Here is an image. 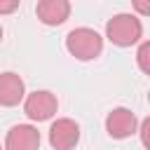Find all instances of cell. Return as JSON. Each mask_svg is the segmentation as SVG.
<instances>
[{
    "label": "cell",
    "mask_w": 150,
    "mask_h": 150,
    "mask_svg": "<svg viewBox=\"0 0 150 150\" xmlns=\"http://www.w3.org/2000/svg\"><path fill=\"white\" fill-rule=\"evenodd\" d=\"M66 49L80 61H91L103 52V38L94 28H75L66 38Z\"/></svg>",
    "instance_id": "obj_1"
},
{
    "label": "cell",
    "mask_w": 150,
    "mask_h": 150,
    "mask_svg": "<svg viewBox=\"0 0 150 150\" xmlns=\"http://www.w3.org/2000/svg\"><path fill=\"white\" fill-rule=\"evenodd\" d=\"M105 35L117 47H131L141 40L143 26L134 14H115L105 26Z\"/></svg>",
    "instance_id": "obj_2"
},
{
    "label": "cell",
    "mask_w": 150,
    "mask_h": 150,
    "mask_svg": "<svg viewBox=\"0 0 150 150\" xmlns=\"http://www.w3.org/2000/svg\"><path fill=\"white\" fill-rule=\"evenodd\" d=\"M56 108H59V101H56V96H54L52 91H47V89L33 91V94H28L26 101H23V112H26L33 122H45V120H49V117L56 112Z\"/></svg>",
    "instance_id": "obj_3"
},
{
    "label": "cell",
    "mask_w": 150,
    "mask_h": 150,
    "mask_svg": "<svg viewBox=\"0 0 150 150\" xmlns=\"http://www.w3.org/2000/svg\"><path fill=\"white\" fill-rule=\"evenodd\" d=\"M80 141V127L70 117H59L49 127V145L54 150H73Z\"/></svg>",
    "instance_id": "obj_4"
},
{
    "label": "cell",
    "mask_w": 150,
    "mask_h": 150,
    "mask_svg": "<svg viewBox=\"0 0 150 150\" xmlns=\"http://www.w3.org/2000/svg\"><path fill=\"white\" fill-rule=\"evenodd\" d=\"M136 115L129 108H115L105 117V131L112 138H129L131 134H136Z\"/></svg>",
    "instance_id": "obj_5"
},
{
    "label": "cell",
    "mask_w": 150,
    "mask_h": 150,
    "mask_svg": "<svg viewBox=\"0 0 150 150\" xmlns=\"http://www.w3.org/2000/svg\"><path fill=\"white\" fill-rule=\"evenodd\" d=\"M40 148V131L30 124H16L7 131L5 150H38Z\"/></svg>",
    "instance_id": "obj_6"
},
{
    "label": "cell",
    "mask_w": 150,
    "mask_h": 150,
    "mask_svg": "<svg viewBox=\"0 0 150 150\" xmlns=\"http://www.w3.org/2000/svg\"><path fill=\"white\" fill-rule=\"evenodd\" d=\"M35 14L45 26H59L68 19L70 2L68 0H40L35 5Z\"/></svg>",
    "instance_id": "obj_7"
},
{
    "label": "cell",
    "mask_w": 150,
    "mask_h": 150,
    "mask_svg": "<svg viewBox=\"0 0 150 150\" xmlns=\"http://www.w3.org/2000/svg\"><path fill=\"white\" fill-rule=\"evenodd\" d=\"M26 96V87H23V80L7 70L0 75V105L5 108H12V105H19V101Z\"/></svg>",
    "instance_id": "obj_8"
},
{
    "label": "cell",
    "mask_w": 150,
    "mask_h": 150,
    "mask_svg": "<svg viewBox=\"0 0 150 150\" xmlns=\"http://www.w3.org/2000/svg\"><path fill=\"white\" fill-rule=\"evenodd\" d=\"M148 54H150V42H143L141 47H138V66H141V70L143 73H148L150 70V66H148Z\"/></svg>",
    "instance_id": "obj_9"
},
{
    "label": "cell",
    "mask_w": 150,
    "mask_h": 150,
    "mask_svg": "<svg viewBox=\"0 0 150 150\" xmlns=\"http://www.w3.org/2000/svg\"><path fill=\"white\" fill-rule=\"evenodd\" d=\"M19 7V0H9V2H2L0 0V14H9V12H14Z\"/></svg>",
    "instance_id": "obj_10"
},
{
    "label": "cell",
    "mask_w": 150,
    "mask_h": 150,
    "mask_svg": "<svg viewBox=\"0 0 150 150\" xmlns=\"http://www.w3.org/2000/svg\"><path fill=\"white\" fill-rule=\"evenodd\" d=\"M148 131H150V120L145 117V120L141 122V138H143V145H145V148L150 145V143H148Z\"/></svg>",
    "instance_id": "obj_11"
},
{
    "label": "cell",
    "mask_w": 150,
    "mask_h": 150,
    "mask_svg": "<svg viewBox=\"0 0 150 150\" xmlns=\"http://www.w3.org/2000/svg\"><path fill=\"white\" fill-rule=\"evenodd\" d=\"M136 9H138V12H143V14H145V12H148V5H136Z\"/></svg>",
    "instance_id": "obj_12"
},
{
    "label": "cell",
    "mask_w": 150,
    "mask_h": 150,
    "mask_svg": "<svg viewBox=\"0 0 150 150\" xmlns=\"http://www.w3.org/2000/svg\"><path fill=\"white\" fill-rule=\"evenodd\" d=\"M0 40H2V26H0Z\"/></svg>",
    "instance_id": "obj_13"
},
{
    "label": "cell",
    "mask_w": 150,
    "mask_h": 150,
    "mask_svg": "<svg viewBox=\"0 0 150 150\" xmlns=\"http://www.w3.org/2000/svg\"><path fill=\"white\" fill-rule=\"evenodd\" d=\"M0 150H5V148H2V145H0Z\"/></svg>",
    "instance_id": "obj_14"
}]
</instances>
